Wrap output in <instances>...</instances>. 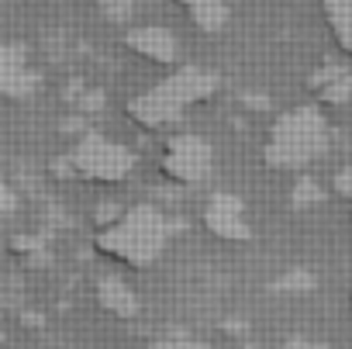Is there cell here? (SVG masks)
<instances>
[{"mask_svg": "<svg viewBox=\"0 0 352 349\" xmlns=\"http://www.w3.org/2000/svg\"><path fill=\"white\" fill-rule=\"evenodd\" d=\"M187 4H190V8H197V11H204V8L211 4V0H187Z\"/></svg>", "mask_w": 352, "mask_h": 349, "instance_id": "7a4b0ae2", "label": "cell"}, {"mask_svg": "<svg viewBox=\"0 0 352 349\" xmlns=\"http://www.w3.org/2000/svg\"><path fill=\"white\" fill-rule=\"evenodd\" d=\"M328 14H331V25L342 45L352 49V0H328Z\"/></svg>", "mask_w": 352, "mask_h": 349, "instance_id": "6da1fadb", "label": "cell"}]
</instances>
